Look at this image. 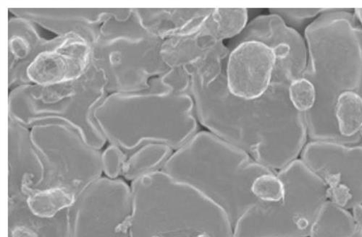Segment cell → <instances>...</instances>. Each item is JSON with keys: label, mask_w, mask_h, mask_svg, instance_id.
Wrapping results in <instances>:
<instances>
[{"label": "cell", "mask_w": 362, "mask_h": 237, "mask_svg": "<svg viewBox=\"0 0 362 237\" xmlns=\"http://www.w3.org/2000/svg\"><path fill=\"white\" fill-rule=\"evenodd\" d=\"M250 41L262 43L274 51L276 63L272 81L290 85L303 77L308 63L306 40L280 16L269 13L256 17L243 33L226 44L230 51L238 44Z\"/></svg>", "instance_id": "cell-12"}, {"label": "cell", "mask_w": 362, "mask_h": 237, "mask_svg": "<svg viewBox=\"0 0 362 237\" xmlns=\"http://www.w3.org/2000/svg\"><path fill=\"white\" fill-rule=\"evenodd\" d=\"M331 8H271L269 13L280 16L285 23L296 30L306 28Z\"/></svg>", "instance_id": "cell-28"}, {"label": "cell", "mask_w": 362, "mask_h": 237, "mask_svg": "<svg viewBox=\"0 0 362 237\" xmlns=\"http://www.w3.org/2000/svg\"><path fill=\"white\" fill-rule=\"evenodd\" d=\"M108 95L104 75L92 64L76 80L52 85L29 84L13 89L9 95V117L28 129L47 124L66 126L100 151L107 140L95 112Z\"/></svg>", "instance_id": "cell-6"}, {"label": "cell", "mask_w": 362, "mask_h": 237, "mask_svg": "<svg viewBox=\"0 0 362 237\" xmlns=\"http://www.w3.org/2000/svg\"><path fill=\"white\" fill-rule=\"evenodd\" d=\"M76 197L59 188L33 190L25 197L28 209L35 217L51 219L70 209Z\"/></svg>", "instance_id": "cell-25"}, {"label": "cell", "mask_w": 362, "mask_h": 237, "mask_svg": "<svg viewBox=\"0 0 362 237\" xmlns=\"http://www.w3.org/2000/svg\"><path fill=\"white\" fill-rule=\"evenodd\" d=\"M249 22L248 10L245 8H214L199 31L223 42L238 37Z\"/></svg>", "instance_id": "cell-22"}, {"label": "cell", "mask_w": 362, "mask_h": 237, "mask_svg": "<svg viewBox=\"0 0 362 237\" xmlns=\"http://www.w3.org/2000/svg\"><path fill=\"white\" fill-rule=\"evenodd\" d=\"M195 113L192 95L173 93L160 76L144 91L109 95L95 117L107 141L129 158L149 143L178 150L197 134Z\"/></svg>", "instance_id": "cell-3"}, {"label": "cell", "mask_w": 362, "mask_h": 237, "mask_svg": "<svg viewBox=\"0 0 362 237\" xmlns=\"http://www.w3.org/2000/svg\"><path fill=\"white\" fill-rule=\"evenodd\" d=\"M93 64V45L82 36L69 33L49 40L30 64L26 76L31 84L52 85L81 78Z\"/></svg>", "instance_id": "cell-13"}, {"label": "cell", "mask_w": 362, "mask_h": 237, "mask_svg": "<svg viewBox=\"0 0 362 237\" xmlns=\"http://www.w3.org/2000/svg\"><path fill=\"white\" fill-rule=\"evenodd\" d=\"M173 154L172 148L166 145H145L127 159L122 176L126 181L133 182L142 176L160 171Z\"/></svg>", "instance_id": "cell-24"}, {"label": "cell", "mask_w": 362, "mask_h": 237, "mask_svg": "<svg viewBox=\"0 0 362 237\" xmlns=\"http://www.w3.org/2000/svg\"><path fill=\"white\" fill-rule=\"evenodd\" d=\"M308 63L303 78L316 89L314 107L305 113L308 138L348 145L334 118L339 97H362V27L351 9L331 8L305 30Z\"/></svg>", "instance_id": "cell-2"}, {"label": "cell", "mask_w": 362, "mask_h": 237, "mask_svg": "<svg viewBox=\"0 0 362 237\" xmlns=\"http://www.w3.org/2000/svg\"><path fill=\"white\" fill-rule=\"evenodd\" d=\"M31 138L45 169L39 190L59 188L76 198L102 177V153L89 146L70 128L59 124L40 125Z\"/></svg>", "instance_id": "cell-9"}, {"label": "cell", "mask_w": 362, "mask_h": 237, "mask_svg": "<svg viewBox=\"0 0 362 237\" xmlns=\"http://www.w3.org/2000/svg\"><path fill=\"white\" fill-rule=\"evenodd\" d=\"M131 189L130 237H234L221 207L162 170L141 176Z\"/></svg>", "instance_id": "cell-5"}, {"label": "cell", "mask_w": 362, "mask_h": 237, "mask_svg": "<svg viewBox=\"0 0 362 237\" xmlns=\"http://www.w3.org/2000/svg\"><path fill=\"white\" fill-rule=\"evenodd\" d=\"M9 88L10 91L31 83L26 71L35 57L44 50L49 40L43 38L37 25L27 18L13 16L9 19Z\"/></svg>", "instance_id": "cell-18"}, {"label": "cell", "mask_w": 362, "mask_h": 237, "mask_svg": "<svg viewBox=\"0 0 362 237\" xmlns=\"http://www.w3.org/2000/svg\"><path fill=\"white\" fill-rule=\"evenodd\" d=\"M288 96L295 109L305 114L310 111L315 104L316 89L313 83L308 79L300 78L290 84Z\"/></svg>", "instance_id": "cell-27"}, {"label": "cell", "mask_w": 362, "mask_h": 237, "mask_svg": "<svg viewBox=\"0 0 362 237\" xmlns=\"http://www.w3.org/2000/svg\"><path fill=\"white\" fill-rule=\"evenodd\" d=\"M230 50L224 42L202 33L165 40L163 62L169 68H182L202 85L216 80L223 73Z\"/></svg>", "instance_id": "cell-14"}, {"label": "cell", "mask_w": 362, "mask_h": 237, "mask_svg": "<svg viewBox=\"0 0 362 237\" xmlns=\"http://www.w3.org/2000/svg\"><path fill=\"white\" fill-rule=\"evenodd\" d=\"M15 16L27 18L57 36L78 34L93 45L111 9H10Z\"/></svg>", "instance_id": "cell-17"}, {"label": "cell", "mask_w": 362, "mask_h": 237, "mask_svg": "<svg viewBox=\"0 0 362 237\" xmlns=\"http://www.w3.org/2000/svg\"><path fill=\"white\" fill-rule=\"evenodd\" d=\"M23 225L40 237H71V207L54 218L33 215L28 209L25 198H8V227Z\"/></svg>", "instance_id": "cell-20"}, {"label": "cell", "mask_w": 362, "mask_h": 237, "mask_svg": "<svg viewBox=\"0 0 362 237\" xmlns=\"http://www.w3.org/2000/svg\"><path fill=\"white\" fill-rule=\"evenodd\" d=\"M214 8L137 9L147 31L165 41L187 37L199 31Z\"/></svg>", "instance_id": "cell-19"}, {"label": "cell", "mask_w": 362, "mask_h": 237, "mask_svg": "<svg viewBox=\"0 0 362 237\" xmlns=\"http://www.w3.org/2000/svg\"><path fill=\"white\" fill-rule=\"evenodd\" d=\"M356 226L353 214L327 200L314 221L310 237H351Z\"/></svg>", "instance_id": "cell-21"}, {"label": "cell", "mask_w": 362, "mask_h": 237, "mask_svg": "<svg viewBox=\"0 0 362 237\" xmlns=\"http://www.w3.org/2000/svg\"><path fill=\"white\" fill-rule=\"evenodd\" d=\"M284 195L276 202L259 201L234 226V237H310L328 200L325 186L300 159L280 170Z\"/></svg>", "instance_id": "cell-8"}, {"label": "cell", "mask_w": 362, "mask_h": 237, "mask_svg": "<svg viewBox=\"0 0 362 237\" xmlns=\"http://www.w3.org/2000/svg\"><path fill=\"white\" fill-rule=\"evenodd\" d=\"M127 157L115 145H110L102 154L103 170L110 179L122 176Z\"/></svg>", "instance_id": "cell-29"}, {"label": "cell", "mask_w": 362, "mask_h": 237, "mask_svg": "<svg viewBox=\"0 0 362 237\" xmlns=\"http://www.w3.org/2000/svg\"><path fill=\"white\" fill-rule=\"evenodd\" d=\"M361 138H362V131H361Z\"/></svg>", "instance_id": "cell-34"}, {"label": "cell", "mask_w": 362, "mask_h": 237, "mask_svg": "<svg viewBox=\"0 0 362 237\" xmlns=\"http://www.w3.org/2000/svg\"><path fill=\"white\" fill-rule=\"evenodd\" d=\"M160 78L173 93L190 95L192 77L184 69L170 68Z\"/></svg>", "instance_id": "cell-30"}, {"label": "cell", "mask_w": 362, "mask_h": 237, "mask_svg": "<svg viewBox=\"0 0 362 237\" xmlns=\"http://www.w3.org/2000/svg\"><path fill=\"white\" fill-rule=\"evenodd\" d=\"M8 198H25L39 190L45 176L42 159L31 130L9 117Z\"/></svg>", "instance_id": "cell-16"}, {"label": "cell", "mask_w": 362, "mask_h": 237, "mask_svg": "<svg viewBox=\"0 0 362 237\" xmlns=\"http://www.w3.org/2000/svg\"><path fill=\"white\" fill-rule=\"evenodd\" d=\"M352 214L356 221V229L351 237H362V205L356 206L352 210Z\"/></svg>", "instance_id": "cell-32"}, {"label": "cell", "mask_w": 362, "mask_h": 237, "mask_svg": "<svg viewBox=\"0 0 362 237\" xmlns=\"http://www.w3.org/2000/svg\"><path fill=\"white\" fill-rule=\"evenodd\" d=\"M252 193L259 201L276 202L284 197V186L274 171L258 176L252 186Z\"/></svg>", "instance_id": "cell-26"}, {"label": "cell", "mask_w": 362, "mask_h": 237, "mask_svg": "<svg viewBox=\"0 0 362 237\" xmlns=\"http://www.w3.org/2000/svg\"><path fill=\"white\" fill-rule=\"evenodd\" d=\"M162 171L221 207L233 229L259 202L252 193L254 181L275 171L209 131L197 133L179 148Z\"/></svg>", "instance_id": "cell-4"}, {"label": "cell", "mask_w": 362, "mask_h": 237, "mask_svg": "<svg viewBox=\"0 0 362 237\" xmlns=\"http://www.w3.org/2000/svg\"><path fill=\"white\" fill-rule=\"evenodd\" d=\"M354 13L362 27V8L354 9Z\"/></svg>", "instance_id": "cell-33"}, {"label": "cell", "mask_w": 362, "mask_h": 237, "mask_svg": "<svg viewBox=\"0 0 362 237\" xmlns=\"http://www.w3.org/2000/svg\"><path fill=\"white\" fill-rule=\"evenodd\" d=\"M163 42L144 27L137 9H112L93 45V64L104 75L108 95L144 91L166 73Z\"/></svg>", "instance_id": "cell-7"}, {"label": "cell", "mask_w": 362, "mask_h": 237, "mask_svg": "<svg viewBox=\"0 0 362 237\" xmlns=\"http://www.w3.org/2000/svg\"><path fill=\"white\" fill-rule=\"evenodd\" d=\"M132 189L122 179L100 177L71 207V237H130Z\"/></svg>", "instance_id": "cell-10"}, {"label": "cell", "mask_w": 362, "mask_h": 237, "mask_svg": "<svg viewBox=\"0 0 362 237\" xmlns=\"http://www.w3.org/2000/svg\"><path fill=\"white\" fill-rule=\"evenodd\" d=\"M289 85L272 81L262 97L238 98L228 89L225 67L206 85L192 78L190 95L202 126L275 171L297 160L308 138L305 115L291 102Z\"/></svg>", "instance_id": "cell-1"}, {"label": "cell", "mask_w": 362, "mask_h": 237, "mask_svg": "<svg viewBox=\"0 0 362 237\" xmlns=\"http://www.w3.org/2000/svg\"><path fill=\"white\" fill-rule=\"evenodd\" d=\"M9 237H40L32 229L23 225L8 227Z\"/></svg>", "instance_id": "cell-31"}, {"label": "cell", "mask_w": 362, "mask_h": 237, "mask_svg": "<svg viewBox=\"0 0 362 237\" xmlns=\"http://www.w3.org/2000/svg\"><path fill=\"white\" fill-rule=\"evenodd\" d=\"M334 118L339 132L348 145L362 142V97L347 92L341 95L335 104Z\"/></svg>", "instance_id": "cell-23"}, {"label": "cell", "mask_w": 362, "mask_h": 237, "mask_svg": "<svg viewBox=\"0 0 362 237\" xmlns=\"http://www.w3.org/2000/svg\"><path fill=\"white\" fill-rule=\"evenodd\" d=\"M300 157L324 184L329 200L347 210L362 205V144L310 140Z\"/></svg>", "instance_id": "cell-11"}, {"label": "cell", "mask_w": 362, "mask_h": 237, "mask_svg": "<svg viewBox=\"0 0 362 237\" xmlns=\"http://www.w3.org/2000/svg\"><path fill=\"white\" fill-rule=\"evenodd\" d=\"M273 49L262 43L250 41L233 49L226 66V83L233 96L255 99L268 90L276 66Z\"/></svg>", "instance_id": "cell-15"}]
</instances>
